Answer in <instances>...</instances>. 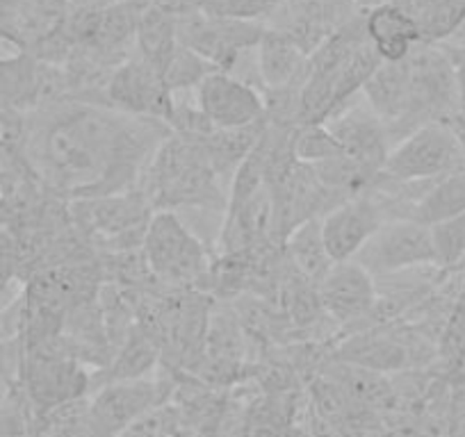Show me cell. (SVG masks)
Returning <instances> with one entry per match:
<instances>
[{"label": "cell", "instance_id": "6da1fadb", "mask_svg": "<svg viewBox=\"0 0 465 437\" xmlns=\"http://www.w3.org/2000/svg\"><path fill=\"white\" fill-rule=\"evenodd\" d=\"M21 383L35 419L92 392V378L60 335L25 346Z\"/></svg>", "mask_w": 465, "mask_h": 437}, {"label": "cell", "instance_id": "7a4b0ae2", "mask_svg": "<svg viewBox=\"0 0 465 437\" xmlns=\"http://www.w3.org/2000/svg\"><path fill=\"white\" fill-rule=\"evenodd\" d=\"M142 253L151 276L172 287H196L208 280V253L173 209H155L146 226Z\"/></svg>", "mask_w": 465, "mask_h": 437}, {"label": "cell", "instance_id": "3957f363", "mask_svg": "<svg viewBox=\"0 0 465 437\" xmlns=\"http://www.w3.org/2000/svg\"><path fill=\"white\" fill-rule=\"evenodd\" d=\"M460 169H465V144L454 123L429 121L392 146L381 173L400 182H422Z\"/></svg>", "mask_w": 465, "mask_h": 437}, {"label": "cell", "instance_id": "277c9868", "mask_svg": "<svg viewBox=\"0 0 465 437\" xmlns=\"http://www.w3.org/2000/svg\"><path fill=\"white\" fill-rule=\"evenodd\" d=\"M265 28V21L228 19L205 15L196 7H183L178 16V42L217 71L231 73L240 57L258 46Z\"/></svg>", "mask_w": 465, "mask_h": 437}, {"label": "cell", "instance_id": "5b68a950", "mask_svg": "<svg viewBox=\"0 0 465 437\" xmlns=\"http://www.w3.org/2000/svg\"><path fill=\"white\" fill-rule=\"evenodd\" d=\"M354 260L365 267L374 278L400 274L415 267L438 265L431 228L415 218L383 221L356 253Z\"/></svg>", "mask_w": 465, "mask_h": 437}, {"label": "cell", "instance_id": "8992f818", "mask_svg": "<svg viewBox=\"0 0 465 437\" xmlns=\"http://www.w3.org/2000/svg\"><path fill=\"white\" fill-rule=\"evenodd\" d=\"M169 394H172V387L164 383L144 381V378L96 387V394L87 401V435L84 437H119L142 414L169 401Z\"/></svg>", "mask_w": 465, "mask_h": 437}, {"label": "cell", "instance_id": "52a82bcc", "mask_svg": "<svg viewBox=\"0 0 465 437\" xmlns=\"http://www.w3.org/2000/svg\"><path fill=\"white\" fill-rule=\"evenodd\" d=\"M107 107L119 112L163 121L167 126L173 112V93L164 84L163 73L140 55H131L112 71L105 84Z\"/></svg>", "mask_w": 465, "mask_h": 437}, {"label": "cell", "instance_id": "ba28073f", "mask_svg": "<svg viewBox=\"0 0 465 437\" xmlns=\"http://www.w3.org/2000/svg\"><path fill=\"white\" fill-rule=\"evenodd\" d=\"M194 92L196 105L217 131H235L265 121L262 89L228 71L208 73Z\"/></svg>", "mask_w": 465, "mask_h": 437}, {"label": "cell", "instance_id": "9c48e42d", "mask_svg": "<svg viewBox=\"0 0 465 437\" xmlns=\"http://www.w3.org/2000/svg\"><path fill=\"white\" fill-rule=\"evenodd\" d=\"M340 144L342 158L354 162L368 173H381L388 153L392 149L388 128L374 114L372 107L363 98V105H344L338 114L324 123Z\"/></svg>", "mask_w": 465, "mask_h": 437}, {"label": "cell", "instance_id": "30bf717a", "mask_svg": "<svg viewBox=\"0 0 465 437\" xmlns=\"http://www.w3.org/2000/svg\"><path fill=\"white\" fill-rule=\"evenodd\" d=\"M317 294L324 315L338 324H354L377 310V278L356 260L333 262L317 283Z\"/></svg>", "mask_w": 465, "mask_h": 437}, {"label": "cell", "instance_id": "8fae6325", "mask_svg": "<svg viewBox=\"0 0 465 437\" xmlns=\"http://www.w3.org/2000/svg\"><path fill=\"white\" fill-rule=\"evenodd\" d=\"M383 224V214L377 200L370 194L354 196L335 205L333 209L320 218L322 238H324L326 251L333 262L354 260L356 253L363 248L374 235V230Z\"/></svg>", "mask_w": 465, "mask_h": 437}, {"label": "cell", "instance_id": "7c38bea8", "mask_svg": "<svg viewBox=\"0 0 465 437\" xmlns=\"http://www.w3.org/2000/svg\"><path fill=\"white\" fill-rule=\"evenodd\" d=\"M308 53L274 28H265L256 46V64L261 89L303 87L308 78Z\"/></svg>", "mask_w": 465, "mask_h": 437}, {"label": "cell", "instance_id": "4fadbf2b", "mask_svg": "<svg viewBox=\"0 0 465 437\" xmlns=\"http://www.w3.org/2000/svg\"><path fill=\"white\" fill-rule=\"evenodd\" d=\"M365 33L381 62H401L422 42L418 24L404 7L379 3L365 10Z\"/></svg>", "mask_w": 465, "mask_h": 437}, {"label": "cell", "instance_id": "5bb4252c", "mask_svg": "<svg viewBox=\"0 0 465 437\" xmlns=\"http://www.w3.org/2000/svg\"><path fill=\"white\" fill-rule=\"evenodd\" d=\"M183 7L176 0H149L137 25V55L163 73L167 62L181 46L178 42V16Z\"/></svg>", "mask_w": 465, "mask_h": 437}, {"label": "cell", "instance_id": "9a60e30c", "mask_svg": "<svg viewBox=\"0 0 465 437\" xmlns=\"http://www.w3.org/2000/svg\"><path fill=\"white\" fill-rule=\"evenodd\" d=\"M44 64L30 53L0 60V114L35 112L42 107Z\"/></svg>", "mask_w": 465, "mask_h": 437}, {"label": "cell", "instance_id": "2e32d148", "mask_svg": "<svg viewBox=\"0 0 465 437\" xmlns=\"http://www.w3.org/2000/svg\"><path fill=\"white\" fill-rule=\"evenodd\" d=\"M160 358H163L160 346L146 335V331L142 328V325L133 324L131 331L126 333L122 345L116 346L110 363L101 369V378L105 381L101 383V385L144 378L146 374L155 367V363H158Z\"/></svg>", "mask_w": 465, "mask_h": 437}, {"label": "cell", "instance_id": "e0dca14e", "mask_svg": "<svg viewBox=\"0 0 465 437\" xmlns=\"http://www.w3.org/2000/svg\"><path fill=\"white\" fill-rule=\"evenodd\" d=\"M285 257L292 265V269L308 283L317 285L326 276V271L333 267L329 251H326L324 238H322L320 218L303 221L297 228L288 233L283 242Z\"/></svg>", "mask_w": 465, "mask_h": 437}, {"label": "cell", "instance_id": "ac0fdd59", "mask_svg": "<svg viewBox=\"0 0 465 437\" xmlns=\"http://www.w3.org/2000/svg\"><path fill=\"white\" fill-rule=\"evenodd\" d=\"M460 212H465V169L431 180L411 218L431 228Z\"/></svg>", "mask_w": 465, "mask_h": 437}, {"label": "cell", "instance_id": "d6986e66", "mask_svg": "<svg viewBox=\"0 0 465 437\" xmlns=\"http://www.w3.org/2000/svg\"><path fill=\"white\" fill-rule=\"evenodd\" d=\"M294 160L302 164H320L342 155L340 144L324 123H303L292 132Z\"/></svg>", "mask_w": 465, "mask_h": 437}, {"label": "cell", "instance_id": "ffe728a7", "mask_svg": "<svg viewBox=\"0 0 465 437\" xmlns=\"http://www.w3.org/2000/svg\"><path fill=\"white\" fill-rule=\"evenodd\" d=\"M213 64L203 60V57L196 55L194 51H190L187 46H178L176 53L172 55V60L167 62V66L163 69V80L167 84V89L172 93L176 92H187V89H196L201 84V80L208 73H213Z\"/></svg>", "mask_w": 465, "mask_h": 437}, {"label": "cell", "instance_id": "44dd1931", "mask_svg": "<svg viewBox=\"0 0 465 437\" xmlns=\"http://www.w3.org/2000/svg\"><path fill=\"white\" fill-rule=\"evenodd\" d=\"M431 238L438 267L447 271H459L465 257V212L431 226Z\"/></svg>", "mask_w": 465, "mask_h": 437}, {"label": "cell", "instance_id": "7402d4cb", "mask_svg": "<svg viewBox=\"0 0 465 437\" xmlns=\"http://www.w3.org/2000/svg\"><path fill=\"white\" fill-rule=\"evenodd\" d=\"M281 437H312V435H311V431H306V428H303V426H297V423H290L288 431H285Z\"/></svg>", "mask_w": 465, "mask_h": 437}, {"label": "cell", "instance_id": "603a6c76", "mask_svg": "<svg viewBox=\"0 0 465 437\" xmlns=\"http://www.w3.org/2000/svg\"><path fill=\"white\" fill-rule=\"evenodd\" d=\"M158 437H176V435H158Z\"/></svg>", "mask_w": 465, "mask_h": 437}]
</instances>
